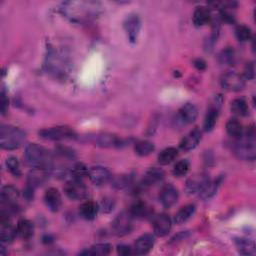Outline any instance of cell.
<instances>
[{
	"label": "cell",
	"mask_w": 256,
	"mask_h": 256,
	"mask_svg": "<svg viewBox=\"0 0 256 256\" xmlns=\"http://www.w3.org/2000/svg\"><path fill=\"white\" fill-rule=\"evenodd\" d=\"M100 8V4L94 1H69L62 4L61 12L71 21L83 22L96 17Z\"/></svg>",
	"instance_id": "6da1fadb"
},
{
	"label": "cell",
	"mask_w": 256,
	"mask_h": 256,
	"mask_svg": "<svg viewBox=\"0 0 256 256\" xmlns=\"http://www.w3.org/2000/svg\"><path fill=\"white\" fill-rule=\"evenodd\" d=\"M24 159L30 167H42L50 170L53 165L54 155L43 146L31 143L25 148Z\"/></svg>",
	"instance_id": "7a4b0ae2"
},
{
	"label": "cell",
	"mask_w": 256,
	"mask_h": 256,
	"mask_svg": "<svg viewBox=\"0 0 256 256\" xmlns=\"http://www.w3.org/2000/svg\"><path fill=\"white\" fill-rule=\"evenodd\" d=\"M26 134L18 127L2 125L0 128V146L5 150H15L25 141Z\"/></svg>",
	"instance_id": "3957f363"
},
{
	"label": "cell",
	"mask_w": 256,
	"mask_h": 256,
	"mask_svg": "<svg viewBox=\"0 0 256 256\" xmlns=\"http://www.w3.org/2000/svg\"><path fill=\"white\" fill-rule=\"evenodd\" d=\"M235 155L242 160L253 161L256 157V147H255V133L254 128H250L247 131L245 138H239L238 142L234 145Z\"/></svg>",
	"instance_id": "277c9868"
},
{
	"label": "cell",
	"mask_w": 256,
	"mask_h": 256,
	"mask_svg": "<svg viewBox=\"0 0 256 256\" xmlns=\"http://www.w3.org/2000/svg\"><path fill=\"white\" fill-rule=\"evenodd\" d=\"M39 136L46 140H67L74 139L76 137V132L68 126H54L41 129L38 132Z\"/></svg>",
	"instance_id": "5b68a950"
},
{
	"label": "cell",
	"mask_w": 256,
	"mask_h": 256,
	"mask_svg": "<svg viewBox=\"0 0 256 256\" xmlns=\"http://www.w3.org/2000/svg\"><path fill=\"white\" fill-rule=\"evenodd\" d=\"M65 195L74 201L83 200L88 195V189L82 180L71 179L68 181L64 186Z\"/></svg>",
	"instance_id": "8992f818"
},
{
	"label": "cell",
	"mask_w": 256,
	"mask_h": 256,
	"mask_svg": "<svg viewBox=\"0 0 256 256\" xmlns=\"http://www.w3.org/2000/svg\"><path fill=\"white\" fill-rule=\"evenodd\" d=\"M132 219L133 217L129 211H122L121 213H119L112 222V229L114 233L118 236L129 234L133 228Z\"/></svg>",
	"instance_id": "52a82bcc"
},
{
	"label": "cell",
	"mask_w": 256,
	"mask_h": 256,
	"mask_svg": "<svg viewBox=\"0 0 256 256\" xmlns=\"http://www.w3.org/2000/svg\"><path fill=\"white\" fill-rule=\"evenodd\" d=\"M221 86L227 91H240L245 87V79L240 74L229 71L221 77Z\"/></svg>",
	"instance_id": "ba28073f"
},
{
	"label": "cell",
	"mask_w": 256,
	"mask_h": 256,
	"mask_svg": "<svg viewBox=\"0 0 256 256\" xmlns=\"http://www.w3.org/2000/svg\"><path fill=\"white\" fill-rule=\"evenodd\" d=\"M141 28V20L137 14H129L124 21V29L131 43L137 41Z\"/></svg>",
	"instance_id": "9c48e42d"
},
{
	"label": "cell",
	"mask_w": 256,
	"mask_h": 256,
	"mask_svg": "<svg viewBox=\"0 0 256 256\" xmlns=\"http://www.w3.org/2000/svg\"><path fill=\"white\" fill-rule=\"evenodd\" d=\"M50 170L42 167H32L27 175V185L33 187L34 189L43 185L49 178Z\"/></svg>",
	"instance_id": "30bf717a"
},
{
	"label": "cell",
	"mask_w": 256,
	"mask_h": 256,
	"mask_svg": "<svg viewBox=\"0 0 256 256\" xmlns=\"http://www.w3.org/2000/svg\"><path fill=\"white\" fill-rule=\"evenodd\" d=\"M222 103V98L220 96H216L214 98V102L210 105V107L207 110V113L205 115V119H204V124L203 128L206 132H209L213 130V128L216 125L218 115H219V109Z\"/></svg>",
	"instance_id": "8fae6325"
},
{
	"label": "cell",
	"mask_w": 256,
	"mask_h": 256,
	"mask_svg": "<svg viewBox=\"0 0 256 256\" xmlns=\"http://www.w3.org/2000/svg\"><path fill=\"white\" fill-rule=\"evenodd\" d=\"M209 176L206 173L196 174L186 181L185 191L188 194L200 193L204 187L209 182Z\"/></svg>",
	"instance_id": "7c38bea8"
},
{
	"label": "cell",
	"mask_w": 256,
	"mask_h": 256,
	"mask_svg": "<svg viewBox=\"0 0 256 256\" xmlns=\"http://www.w3.org/2000/svg\"><path fill=\"white\" fill-rule=\"evenodd\" d=\"M19 198V191L12 185L3 186L0 193V200H1V207L14 208L17 207L16 202Z\"/></svg>",
	"instance_id": "4fadbf2b"
},
{
	"label": "cell",
	"mask_w": 256,
	"mask_h": 256,
	"mask_svg": "<svg viewBox=\"0 0 256 256\" xmlns=\"http://www.w3.org/2000/svg\"><path fill=\"white\" fill-rule=\"evenodd\" d=\"M153 231H154L155 235L159 237L166 236L172 227V222L170 217L166 214H160L154 217L153 219Z\"/></svg>",
	"instance_id": "5bb4252c"
},
{
	"label": "cell",
	"mask_w": 256,
	"mask_h": 256,
	"mask_svg": "<svg viewBox=\"0 0 256 256\" xmlns=\"http://www.w3.org/2000/svg\"><path fill=\"white\" fill-rule=\"evenodd\" d=\"M159 199L163 207L170 208L173 206L178 200V191L172 184H167L162 187Z\"/></svg>",
	"instance_id": "9a60e30c"
},
{
	"label": "cell",
	"mask_w": 256,
	"mask_h": 256,
	"mask_svg": "<svg viewBox=\"0 0 256 256\" xmlns=\"http://www.w3.org/2000/svg\"><path fill=\"white\" fill-rule=\"evenodd\" d=\"M88 177L95 185H103L111 179V173L103 166H94L89 169Z\"/></svg>",
	"instance_id": "2e32d148"
},
{
	"label": "cell",
	"mask_w": 256,
	"mask_h": 256,
	"mask_svg": "<svg viewBox=\"0 0 256 256\" xmlns=\"http://www.w3.org/2000/svg\"><path fill=\"white\" fill-rule=\"evenodd\" d=\"M44 202L50 211H58L62 205V198L58 189L54 188V187L48 188L44 194Z\"/></svg>",
	"instance_id": "e0dca14e"
},
{
	"label": "cell",
	"mask_w": 256,
	"mask_h": 256,
	"mask_svg": "<svg viewBox=\"0 0 256 256\" xmlns=\"http://www.w3.org/2000/svg\"><path fill=\"white\" fill-rule=\"evenodd\" d=\"M155 244V238L152 234H143L135 242L134 250L136 254H147Z\"/></svg>",
	"instance_id": "ac0fdd59"
},
{
	"label": "cell",
	"mask_w": 256,
	"mask_h": 256,
	"mask_svg": "<svg viewBox=\"0 0 256 256\" xmlns=\"http://www.w3.org/2000/svg\"><path fill=\"white\" fill-rule=\"evenodd\" d=\"M201 140V132L199 129L195 128L187 134L180 142V148L184 151H190L194 149Z\"/></svg>",
	"instance_id": "d6986e66"
},
{
	"label": "cell",
	"mask_w": 256,
	"mask_h": 256,
	"mask_svg": "<svg viewBox=\"0 0 256 256\" xmlns=\"http://www.w3.org/2000/svg\"><path fill=\"white\" fill-rule=\"evenodd\" d=\"M165 174L164 171L160 168L153 167L147 170V172L144 174L142 179V186L150 187L152 185H155L158 182H161L164 178Z\"/></svg>",
	"instance_id": "ffe728a7"
},
{
	"label": "cell",
	"mask_w": 256,
	"mask_h": 256,
	"mask_svg": "<svg viewBox=\"0 0 256 256\" xmlns=\"http://www.w3.org/2000/svg\"><path fill=\"white\" fill-rule=\"evenodd\" d=\"M212 15L210 10L205 6L196 7L193 13V24L196 27H201L205 24L211 22Z\"/></svg>",
	"instance_id": "44dd1931"
},
{
	"label": "cell",
	"mask_w": 256,
	"mask_h": 256,
	"mask_svg": "<svg viewBox=\"0 0 256 256\" xmlns=\"http://www.w3.org/2000/svg\"><path fill=\"white\" fill-rule=\"evenodd\" d=\"M179 116L185 123H193L198 116V109L192 103H186L179 109Z\"/></svg>",
	"instance_id": "7402d4cb"
},
{
	"label": "cell",
	"mask_w": 256,
	"mask_h": 256,
	"mask_svg": "<svg viewBox=\"0 0 256 256\" xmlns=\"http://www.w3.org/2000/svg\"><path fill=\"white\" fill-rule=\"evenodd\" d=\"M98 210H99L98 204L91 200L85 201L79 207L80 215L82 216V218L86 220H93L96 217Z\"/></svg>",
	"instance_id": "603a6c76"
},
{
	"label": "cell",
	"mask_w": 256,
	"mask_h": 256,
	"mask_svg": "<svg viewBox=\"0 0 256 256\" xmlns=\"http://www.w3.org/2000/svg\"><path fill=\"white\" fill-rule=\"evenodd\" d=\"M195 210H196V207L194 204H187V205L181 207L177 211V213L174 216V222L178 225L184 224L193 216Z\"/></svg>",
	"instance_id": "cb8c5ba5"
},
{
	"label": "cell",
	"mask_w": 256,
	"mask_h": 256,
	"mask_svg": "<svg viewBox=\"0 0 256 256\" xmlns=\"http://www.w3.org/2000/svg\"><path fill=\"white\" fill-rule=\"evenodd\" d=\"M16 234L17 230L10 224L9 220L1 221V225H0V238H1V241L3 243L12 242Z\"/></svg>",
	"instance_id": "d4e9b609"
},
{
	"label": "cell",
	"mask_w": 256,
	"mask_h": 256,
	"mask_svg": "<svg viewBox=\"0 0 256 256\" xmlns=\"http://www.w3.org/2000/svg\"><path fill=\"white\" fill-rule=\"evenodd\" d=\"M17 234H18L22 239L27 240L30 239V238L34 234V225L28 219H21L18 221L16 226Z\"/></svg>",
	"instance_id": "484cf974"
},
{
	"label": "cell",
	"mask_w": 256,
	"mask_h": 256,
	"mask_svg": "<svg viewBox=\"0 0 256 256\" xmlns=\"http://www.w3.org/2000/svg\"><path fill=\"white\" fill-rule=\"evenodd\" d=\"M121 143V139H119L117 136L109 133L100 134L96 137V144L101 147H116L120 146Z\"/></svg>",
	"instance_id": "4316f807"
},
{
	"label": "cell",
	"mask_w": 256,
	"mask_h": 256,
	"mask_svg": "<svg viewBox=\"0 0 256 256\" xmlns=\"http://www.w3.org/2000/svg\"><path fill=\"white\" fill-rule=\"evenodd\" d=\"M235 246L238 252L242 255H255L256 253L254 242L246 238H237L235 240Z\"/></svg>",
	"instance_id": "83f0119b"
},
{
	"label": "cell",
	"mask_w": 256,
	"mask_h": 256,
	"mask_svg": "<svg viewBox=\"0 0 256 256\" xmlns=\"http://www.w3.org/2000/svg\"><path fill=\"white\" fill-rule=\"evenodd\" d=\"M226 132L229 136L236 139H239L243 136V127L237 119H229L226 123Z\"/></svg>",
	"instance_id": "f1b7e54d"
},
{
	"label": "cell",
	"mask_w": 256,
	"mask_h": 256,
	"mask_svg": "<svg viewBox=\"0 0 256 256\" xmlns=\"http://www.w3.org/2000/svg\"><path fill=\"white\" fill-rule=\"evenodd\" d=\"M47 66L54 73H63L65 70V61L56 53H52L48 56Z\"/></svg>",
	"instance_id": "f546056e"
},
{
	"label": "cell",
	"mask_w": 256,
	"mask_h": 256,
	"mask_svg": "<svg viewBox=\"0 0 256 256\" xmlns=\"http://www.w3.org/2000/svg\"><path fill=\"white\" fill-rule=\"evenodd\" d=\"M230 109L233 114L240 117H244L249 114V107L247 105V102L242 98L234 99L231 102Z\"/></svg>",
	"instance_id": "4dcf8cb0"
},
{
	"label": "cell",
	"mask_w": 256,
	"mask_h": 256,
	"mask_svg": "<svg viewBox=\"0 0 256 256\" xmlns=\"http://www.w3.org/2000/svg\"><path fill=\"white\" fill-rule=\"evenodd\" d=\"M177 156H178V150L175 147H167L159 153L158 162L161 165H168L173 162Z\"/></svg>",
	"instance_id": "1f68e13d"
},
{
	"label": "cell",
	"mask_w": 256,
	"mask_h": 256,
	"mask_svg": "<svg viewBox=\"0 0 256 256\" xmlns=\"http://www.w3.org/2000/svg\"><path fill=\"white\" fill-rule=\"evenodd\" d=\"M221 180H222L221 178H217L213 181L209 180V182L206 184V186L204 187L202 191L199 193L200 197L204 200H207V199H210L211 197H213L219 188V186L221 184Z\"/></svg>",
	"instance_id": "d6a6232c"
},
{
	"label": "cell",
	"mask_w": 256,
	"mask_h": 256,
	"mask_svg": "<svg viewBox=\"0 0 256 256\" xmlns=\"http://www.w3.org/2000/svg\"><path fill=\"white\" fill-rule=\"evenodd\" d=\"M112 246L109 243H97L91 246L89 249L80 252L81 255H108L111 251Z\"/></svg>",
	"instance_id": "836d02e7"
},
{
	"label": "cell",
	"mask_w": 256,
	"mask_h": 256,
	"mask_svg": "<svg viewBox=\"0 0 256 256\" xmlns=\"http://www.w3.org/2000/svg\"><path fill=\"white\" fill-rule=\"evenodd\" d=\"M155 146L152 142L147 140H139L134 145V151L139 156H147L154 151Z\"/></svg>",
	"instance_id": "e575fe53"
},
{
	"label": "cell",
	"mask_w": 256,
	"mask_h": 256,
	"mask_svg": "<svg viewBox=\"0 0 256 256\" xmlns=\"http://www.w3.org/2000/svg\"><path fill=\"white\" fill-rule=\"evenodd\" d=\"M129 212L133 218H144L149 215V208L145 203L138 201L133 204Z\"/></svg>",
	"instance_id": "d590c367"
},
{
	"label": "cell",
	"mask_w": 256,
	"mask_h": 256,
	"mask_svg": "<svg viewBox=\"0 0 256 256\" xmlns=\"http://www.w3.org/2000/svg\"><path fill=\"white\" fill-rule=\"evenodd\" d=\"M88 171L89 169L81 162H76L72 164L69 170L72 179H79V180H82V178H84L85 176H88Z\"/></svg>",
	"instance_id": "8d00e7d4"
},
{
	"label": "cell",
	"mask_w": 256,
	"mask_h": 256,
	"mask_svg": "<svg viewBox=\"0 0 256 256\" xmlns=\"http://www.w3.org/2000/svg\"><path fill=\"white\" fill-rule=\"evenodd\" d=\"M235 36L239 41L245 42V41H248L251 39L252 31L246 25H238L235 28Z\"/></svg>",
	"instance_id": "74e56055"
},
{
	"label": "cell",
	"mask_w": 256,
	"mask_h": 256,
	"mask_svg": "<svg viewBox=\"0 0 256 256\" xmlns=\"http://www.w3.org/2000/svg\"><path fill=\"white\" fill-rule=\"evenodd\" d=\"M189 168H190V163L188 160L187 159L179 160L173 167V174L176 177H182L189 171Z\"/></svg>",
	"instance_id": "f35d334b"
},
{
	"label": "cell",
	"mask_w": 256,
	"mask_h": 256,
	"mask_svg": "<svg viewBox=\"0 0 256 256\" xmlns=\"http://www.w3.org/2000/svg\"><path fill=\"white\" fill-rule=\"evenodd\" d=\"M6 166L7 169L9 170V172L14 176V177H19L21 175V169H20V164L18 159L14 156H9L6 159Z\"/></svg>",
	"instance_id": "ab89813d"
},
{
	"label": "cell",
	"mask_w": 256,
	"mask_h": 256,
	"mask_svg": "<svg viewBox=\"0 0 256 256\" xmlns=\"http://www.w3.org/2000/svg\"><path fill=\"white\" fill-rule=\"evenodd\" d=\"M234 59H235L234 50L230 47L224 49L219 55V61L223 65H232L234 63Z\"/></svg>",
	"instance_id": "60d3db41"
},
{
	"label": "cell",
	"mask_w": 256,
	"mask_h": 256,
	"mask_svg": "<svg viewBox=\"0 0 256 256\" xmlns=\"http://www.w3.org/2000/svg\"><path fill=\"white\" fill-rule=\"evenodd\" d=\"M131 177L129 175H118L113 178L112 185L117 189H123L130 184Z\"/></svg>",
	"instance_id": "b9f144b4"
},
{
	"label": "cell",
	"mask_w": 256,
	"mask_h": 256,
	"mask_svg": "<svg viewBox=\"0 0 256 256\" xmlns=\"http://www.w3.org/2000/svg\"><path fill=\"white\" fill-rule=\"evenodd\" d=\"M255 75V67L253 62H249L246 64L245 68H244V73H243V77L245 80H251L254 78Z\"/></svg>",
	"instance_id": "7bdbcfd3"
},
{
	"label": "cell",
	"mask_w": 256,
	"mask_h": 256,
	"mask_svg": "<svg viewBox=\"0 0 256 256\" xmlns=\"http://www.w3.org/2000/svg\"><path fill=\"white\" fill-rule=\"evenodd\" d=\"M117 252L119 255H122V256H127L132 254V248L128 245L125 244H121V245H118L117 247Z\"/></svg>",
	"instance_id": "ee69618b"
},
{
	"label": "cell",
	"mask_w": 256,
	"mask_h": 256,
	"mask_svg": "<svg viewBox=\"0 0 256 256\" xmlns=\"http://www.w3.org/2000/svg\"><path fill=\"white\" fill-rule=\"evenodd\" d=\"M113 207H114V202L111 199H108V200L105 199V200H103V202H102L101 208L104 212L111 211L113 209Z\"/></svg>",
	"instance_id": "f6af8a7d"
},
{
	"label": "cell",
	"mask_w": 256,
	"mask_h": 256,
	"mask_svg": "<svg viewBox=\"0 0 256 256\" xmlns=\"http://www.w3.org/2000/svg\"><path fill=\"white\" fill-rule=\"evenodd\" d=\"M7 107H8V99L6 97L5 91L2 90V92H1V112H2V114H4L6 112Z\"/></svg>",
	"instance_id": "bcb514c9"
},
{
	"label": "cell",
	"mask_w": 256,
	"mask_h": 256,
	"mask_svg": "<svg viewBox=\"0 0 256 256\" xmlns=\"http://www.w3.org/2000/svg\"><path fill=\"white\" fill-rule=\"evenodd\" d=\"M33 196H34V188L29 185H26L25 189H24V197L27 200H31L33 199Z\"/></svg>",
	"instance_id": "7dc6e473"
},
{
	"label": "cell",
	"mask_w": 256,
	"mask_h": 256,
	"mask_svg": "<svg viewBox=\"0 0 256 256\" xmlns=\"http://www.w3.org/2000/svg\"><path fill=\"white\" fill-rule=\"evenodd\" d=\"M193 65L197 68L198 70H204L206 68V62L204 61L203 59H200V58L195 59L193 61Z\"/></svg>",
	"instance_id": "c3c4849f"
},
{
	"label": "cell",
	"mask_w": 256,
	"mask_h": 256,
	"mask_svg": "<svg viewBox=\"0 0 256 256\" xmlns=\"http://www.w3.org/2000/svg\"><path fill=\"white\" fill-rule=\"evenodd\" d=\"M52 241H53V238L51 237V236L46 235V236L43 237V242H44V243H51Z\"/></svg>",
	"instance_id": "681fc988"
}]
</instances>
